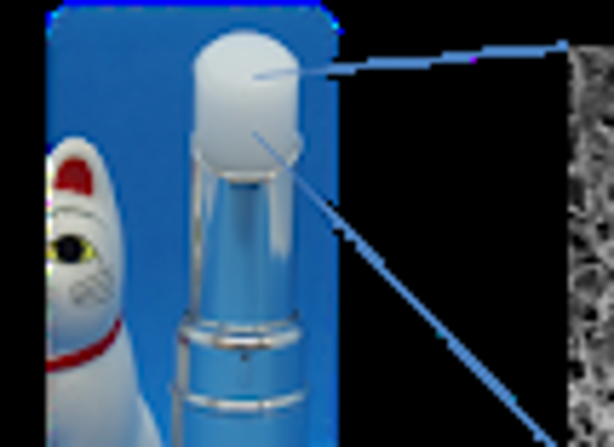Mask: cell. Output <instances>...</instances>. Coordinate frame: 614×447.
<instances>
[{
    "mask_svg": "<svg viewBox=\"0 0 614 447\" xmlns=\"http://www.w3.org/2000/svg\"><path fill=\"white\" fill-rule=\"evenodd\" d=\"M568 298H580V304H614V275H608V264H574Z\"/></svg>",
    "mask_w": 614,
    "mask_h": 447,
    "instance_id": "3",
    "label": "cell"
},
{
    "mask_svg": "<svg viewBox=\"0 0 614 447\" xmlns=\"http://www.w3.org/2000/svg\"><path fill=\"white\" fill-rule=\"evenodd\" d=\"M115 287H121V241H115V201L104 184V161L87 138H70L52 155V219H47V293L58 344L76 316H98L115 327Z\"/></svg>",
    "mask_w": 614,
    "mask_h": 447,
    "instance_id": "2",
    "label": "cell"
},
{
    "mask_svg": "<svg viewBox=\"0 0 614 447\" xmlns=\"http://www.w3.org/2000/svg\"><path fill=\"white\" fill-rule=\"evenodd\" d=\"M299 155V69L270 34L235 29L195 63V161L230 184L282 179Z\"/></svg>",
    "mask_w": 614,
    "mask_h": 447,
    "instance_id": "1",
    "label": "cell"
}]
</instances>
